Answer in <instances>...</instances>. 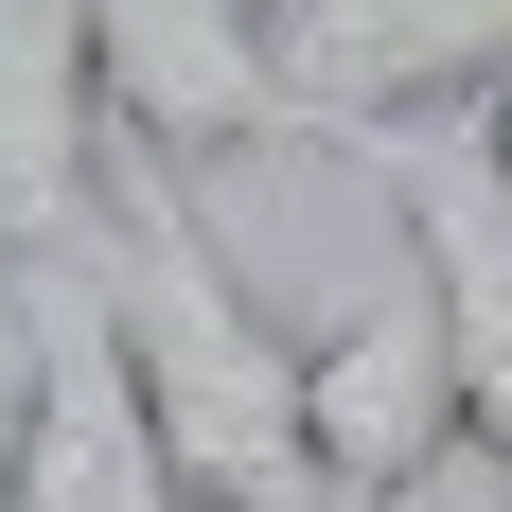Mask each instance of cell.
I'll return each mask as SVG.
<instances>
[{
	"label": "cell",
	"instance_id": "1",
	"mask_svg": "<svg viewBox=\"0 0 512 512\" xmlns=\"http://www.w3.org/2000/svg\"><path fill=\"white\" fill-rule=\"evenodd\" d=\"M89 283H106V336H124V389L159 424L177 512H336L318 495V424H301V336L248 301V265L212 248V195L177 159L124 142Z\"/></svg>",
	"mask_w": 512,
	"mask_h": 512
},
{
	"label": "cell",
	"instance_id": "2",
	"mask_svg": "<svg viewBox=\"0 0 512 512\" xmlns=\"http://www.w3.org/2000/svg\"><path fill=\"white\" fill-rule=\"evenodd\" d=\"M301 424H318V495L336 512H424L442 460H460V336H442V283L407 248L371 265L354 301L301 336Z\"/></svg>",
	"mask_w": 512,
	"mask_h": 512
},
{
	"label": "cell",
	"instance_id": "3",
	"mask_svg": "<svg viewBox=\"0 0 512 512\" xmlns=\"http://www.w3.org/2000/svg\"><path fill=\"white\" fill-rule=\"evenodd\" d=\"M106 53V106L124 142L177 159V177H248V159H301V89H283V0H71Z\"/></svg>",
	"mask_w": 512,
	"mask_h": 512
},
{
	"label": "cell",
	"instance_id": "4",
	"mask_svg": "<svg viewBox=\"0 0 512 512\" xmlns=\"http://www.w3.org/2000/svg\"><path fill=\"white\" fill-rule=\"evenodd\" d=\"M0 512H177L159 424H142V389H124V336H106L89 265L18 283V442H0Z\"/></svg>",
	"mask_w": 512,
	"mask_h": 512
},
{
	"label": "cell",
	"instance_id": "5",
	"mask_svg": "<svg viewBox=\"0 0 512 512\" xmlns=\"http://www.w3.org/2000/svg\"><path fill=\"white\" fill-rule=\"evenodd\" d=\"M106 195H124V106H106L89 18L71 0H0V301L89 265Z\"/></svg>",
	"mask_w": 512,
	"mask_h": 512
},
{
	"label": "cell",
	"instance_id": "6",
	"mask_svg": "<svg viewBox=\"0 0 512 512\" xmlns=\"http://www.w3.org/2000/svg\"><path fill=\"white\" fill-rule=\"evenodd\" d=\"M371 177H389V248L442 283V336H460V424H477V460L512 477V195H495V159L477 142H354Z\"/></svg>",
	"mask_w": 512,
	"mask_h": 512
},
{
	"label": "cell",
	"instance_id": "7",
	"mask_svg": "<svg viewBox=\"0 0 512 512\" xmlns=\"http://www.w3.org/2000/svg\"><path fill=\"white\" fill-rule=\"evenodd\" d=\"M283 89L318 142L407 124V106H495L512 89V0H283Z\"/></svg>",
	"mask_w": 512,
	"mask_h": 512
},
{
	"label": "cell",
	"instance_id": "8",
	"mask_svg": "<svg viewBox=\"0 0 512 512\" xmlns=\"http://www.w3.org/2000/svg\"><path fill=\"white\" fill-rule=\"evenodd\" d=\"M0 442H18V336H0Z\"/></svg>",
	"mask_w": 512,
	"mask_h": 512
}]
</instances>
